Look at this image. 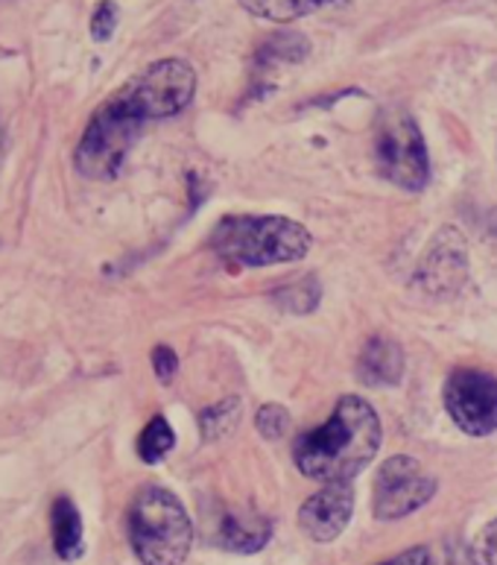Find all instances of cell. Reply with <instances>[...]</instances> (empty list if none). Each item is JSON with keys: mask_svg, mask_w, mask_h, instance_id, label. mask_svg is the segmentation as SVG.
<instances>
[{"mask_svg": "<svg viewBox=\"0 0 497 565\" xmlns=\"http://www.w3.org/2000/svg\"><path fill=\"white\" fill-rule=\"evenodd\" d=\"M173 446H176V434H173L168 419L164 416H152L147 428L141 430V437H138V457H141L143 463L155 466L173 451Z\"/></svg>", "mask_w": 497, "mask_h": 565, "instance_id": "obj_15", "label": "cell"}, {"mask_svg": "<svg viewBox=\"0 0 497 565\" xmlns=\"http://www.w3.org/2000/svg\"><path fill=\"white\" fill-rule=\"evenodd\" d=\"M212 246L228 267H275L302 262L311 253L313 235L290 217L231 214L217 223Z\"/></svg>", "mask_w": 497, "mask_h": 565, "instance_id": "obj_2", "label": "cell"}, {"mask_svg": "<svg viewBox=\"0 0 497 565\" xmlns=\"http://www.w3.org/2000/svg\"><path fill=\"white\" fill-rule=\"evenodd\" d=\"M272 536L270 519L255 513H244V510H231V513H223L217 524V533H214V542H217L223 551H231V554H258V551L267 548V542Z\"/></svg>", "mask_w": 497, "mask_h": 565, "instance_id": "obj_10", "label": "cell"}, {"mask_svg": "<svg viewBox=\"0 0 497 565\" xmlns=\"http://www.w3.org/2000/svg\"><path fill=\"white\" fill-rule=\"evenodd\" d=\"M129 542L143 565H185L194 545L185 504L164 487H143L129 507Z\"/></svg>", "mask_w": 497, "mask_h": 565, "instance_id": "obj_3", "label": "cell"}, {"mask_svg": "<svg viewBox=\"0 0 497 565\" xmlns=\"http://www.w3.org/2000/svg\"><path fill=\"white\" fill-rule=\"evenodd\" d=\"M194 94L196 71L185 60H159L132 76L120 88L118 97L147 124V120L173 118L179 111H185Z\"/></svg>", "mask_w": 497, "mask_h": 565, "instance_id": "obj_6", "label": "cell"}, {"mask_svg": "<svg viewBox=\"0 0 497 565\" xmlns=\"http://www.w3.org/2000/svg\"><path fill=\"white\" fill-rule=\"evenodd\" d=\"M378 173L404 191H424L430 182V159L424 136L410 111L392 109L380 115L375 132Z\"/></svg>", "mask_w": 497, "mask_h": 565, "instance_id": "obj_5", "label": "cell"}, {"mask_svg": "<svg viewBox=\"0 0 497 565\" xmlns=\"http://www.w3.org/2000/svg\"><path fill=\"white\" fill-rule=\"evenodd\" d=\"M141 129L143 120L136 111L129 109L118 94L109 97L94 111L83 138L76 143V170L94 182H111L127 164V156L136 147Z\"/></svg>", "mask_w": 497, "mask_h": 565, "instance_id": "obj_4", "label": "cell"}, {"mask_svg": "<svg viewBox=\"0 0 497 565\" xmlns=\"http://www.w3.org/2000/svg\"><path fill=\"white\" fill-rule=\"evenodd\" d=\"M331 0H240V7L255 18L272 21V24H290L299 18L311 15Z\"/></svg>", "mask_w": 497, "mask_h": 565, "instance_id": "obj_13", "label": "cell"}, {"mask_svg": "<svg viewBox=\"0 0 497 565\" xmlns=\"http://www.w3.org/2000/svg\"><path fill=\"white\" fill-rule=\"evenodd\" d=\"M240 414H244V402L237 396L223 398V402L214 407H205L203 414H199L203 439L217 443V439H226L228 434H235V428L240 425Z\"/></svg>", "mask_w": 497, "mask_h": 565, "instance_id": "obj_14", "label": "cell"}, {"mask_svg": "<svg viewBox=\"0 0 497 565\" xmlns=\"http://www.w3.org/2000/svg\"><path fill=\"white\" fill-rule=\"evenodd\" d=\"M118 18H120L118 3H111V0H100L91 15L94 42H109L111 35H115V30H118Z\"/></svg>", "mask_w": 497, "mask_h": 565, "instance_id": "obj_18", "label": "cell"}, {"mask_svg": "<svg viewBox=\"0 0 497 565\" xmlns=\"http://www.w3.org/2000/svg\"><path fill=\"white\" fill-rule=\"evenodd\" d=\"M272 299L287 313H311L322 299V285L313 276H302V279L290 281L281 290H275Z\"/></svg>", "mask_w": 497, "mask_h": 565, "instance_id": "obj_16", "label": "cell"}, {"mask_svg": "<svg viewBox=\"0 0 497 565\" xmlns=\"http://www.w3.org/2000/svg\"><path fill=\"white\" fill-rule=\"evenodd\" d=\"M357 379L366 387H396L404 379V352L396 340L371 338L357 361Z\"/></svg>", "mask_w": 497, "mask_h": 565, "instance_id": "obj_11", "label": "cell"}, {"mask_svg": "<svg viewBox=\"0 0 497 565\" xmlns=\"http://www.w3.org/2000/svg\"><path fill=\"white\" fill-rule=\"evenodd\" d=\"M474 548H465L463 542H447L439 554H430V565H474Z\"/></svg>", "mask_w": 497, "mask_h": 565, "instance_id": "obj_20", "label": "cell"}, {"mask_svg": "<svg viewBox=\"0 0 497 565\" xmlns=\"http://www.w3.org/2000/svg\"><path fill=\"white\" fill-rule=\"evenodd\" d=\"M445 407L463 434L489 437L497 430V379L486 370L460 366L445 381Z\"/></svg>", "mask_w": 497, "mask_h": 565, "instance_id": "obj_8", "label": "cell"}, {"mask_svg": "<svg viewBox=\"0 0 497 565\" xmlns=\"http://www.w3.org/2000/svg\"><path fill=\"white\" fill-rule=\"evenodd\" d=\"M433 495H436V478L415 457L396 455L380 463L371 510L380 522H396L422 510Z\"/></svg>", "mask_w": 497, "mask_h": 565, "instance_id": "obj_7", "label": "cell"}, {"mask_svg": "<svg viewBox=\"0 0 497 565\" xmlns=\"http://www.w3.org/2000/svg\"><path fill=\"white\" fill-rule=\"evenodd\" d=\"M383 428L375 407L360 396H343L322 428L293 446L295 469L320 483H352L375 460Z\"/></svg>", "mask_w": 497, "mask_h": 565, "instance_id": "obj_1", "label": "cell"}, {"mask_svg": "<svg viewBox=\"0 0 497 565\" xmlns=\"http://www.w3.org/2000/svg\"><path fill=\"white\" fill-rule=\"evenodd\" d=\"M51 527H53V548L62 559H79L85 554V531H83V515L76 510L71 498H56L53 501L51 513Z\"/></svg>", "mask_w": 497, "mask_h": 565, "instance_id": "obj_12", "label": "cell"}, {"mask_svg": "<svg viewBox=\"0 0 497 565\" xmlns=\"http://www.w3.org/2000/svg\"><path fill=\"white\" fill-rule=\"evenodd\" d=\"M290 425H293L290 411L281 405H263L261 411L255 414V428H258V434H261L263 439H270V443L284 437L287 430H290Z\"/></svg>", "mask_w": 497, "mask_h": 565, "instance_id": "obj_17", "label": "cell"}, {"mask_svg": "<svg viewBox=\"0 0 497 565\" xmlns=\"http://www.w3.org/2000/svg\"><path fill=\"white\" fill-rule=\"evenodd\" d=\"M472 548L477 565H497V519L483 527V533L477 536V542H474Z\"/></svg>", "mask_w": 497, "mask_h": 565, "instance_id": "obj_19", "label": "cell"}, {"mask_svg": "<svg viewBox=\"0 0 497 565\" xmlns=\"http://www.w3.org/2000/svg\"><path fill=\"white\" fill-rule=\"evenodd\" d=\"M383 565H430V551L428 548H410Z\"/></svg>", "mask_w": 497, "mask_h": 565, "instance_id": "obj_22", "label": "cell"}, {"mask_svg": "<svg viewBox=\"0 0 497 565\" xmlns=\"http://www.w3.org/2000/svg\"><path fill=\"white\" fill-rule=\"evenodd\" d=\"M152 370L159 375L161 384H170V381L176 379V370H179V354L173 352L170 347H155L152 349Z\"/></svg>", "mask_w": 497, "mask_h": 565, "instance_id": "obj_21", "label": "cell"}, {"mask_svg": "<svg viewBox=\"0 0 497 565\" xmlns=\"http://www.w3.org/2000/svg\"><path fill=\"white\" fill-rule=\"evenodd\" d=\"M355 513V487L352 483H325L299 510V524L313 542H334L346 531Z\"/></svg>", "mask_w": 497, "mask_h": 565, "instance_id": "obj_9", "label": "cell"}]
</instances>
